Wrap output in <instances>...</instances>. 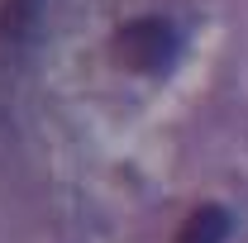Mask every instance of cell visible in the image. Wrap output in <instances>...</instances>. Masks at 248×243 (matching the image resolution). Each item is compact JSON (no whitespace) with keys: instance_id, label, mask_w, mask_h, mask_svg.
<instances>
[{"instance_id":"2","label":"cell","mask_w":248,"mask_h":243,"mask_svg":"<svg viewBox=\"0 0 248 243\" xmlns=\"http://www.w3.org/2000/svg\"><path fill=\"white\" fill-rule=\"evenodd\" d=\"M229 224H234V219H229L224 205H196L172 243H224L229 239Z\"/></svg>"},{"instance_id":"1","label":"cell","mask_w":248,"mask_h":243,"mask_svg":"<svg viewBox=\"0 0 248 243\" xmlns=\"http://www.w3.org/2000/svg\"><path fill=\"white\" fill-rule=\"evenodd\" d=\"M110 53H115L120 67L139 72V76H162L182 58V29L172 19H162V15H139V19L115 29Z\"/></svg>"},{"instance_id":"3","label":"cell","mask_w":248,"mask_h":243,"mask_svg":"<svg viewBox=\"0 0 248 243\" xmlns=\"http://www.w3.org/2000/svg\"><path fill=\"white\" fill-rule=\"evenodd\" d=\"M38 5H43V0H5V5H0V38H10V43L24 38L29 24L38 19Z\"/></svg>"}]
</instances>
